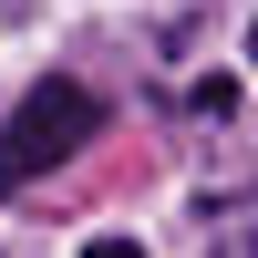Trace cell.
Masks as SVG:
<instances>
[{"label": "cell", "instance_id": "obj_3", "mask_svg": "<svg viewBox=\"0 0 258 258\" xmlns=\"http://www.w3.org/2000/svg\"><path fill=\"white\" fill-rule=\"evenodd\" d=\"M248 62H258V21H248Z\"/></svg>", "mask_w": 258, "mask_h": 258}, {"label": "cell", "instance_id": "obj_1", "mask_svg": "<svg viewBox=\"0 0 258 258\" xmlns=\"http://www.w3.org/2000/svg\"><path fill=\"white\" fill-rule=\"evenodd\" d=\"M103 135V103L83 93V83H31V93L0 114V197L31 176H52L62 155H83V145Z\"/></svg>", "mask_w": 258, "mask_h": 258}, {"label": "cell", "instance_id": "obj_2", "mask_svg": "<svg viewBox=\"0 0 258 258\" xmlns=\"http://www.w3.org/2000/svg\"><path fill=\"white\" fill-rule=\"evenodd\" d=\"M83 258H145V248H135V238H93Z\"/></svg>", "mask_w": 258, "mask_h": 258}]
</instances>
